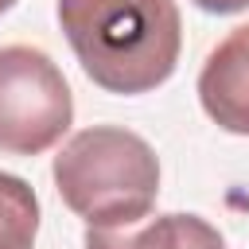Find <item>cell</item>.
I'll return each instance as SVG.
<instances>
[{
    "instance_id": "ba28073f",
    "label": "cell",
    "mask_w": 249,
    "mask_h": 249,
    "mask_svg": "<svg viewBox=\"0 0 249 249\" xmlns=\"http://www.w3.org/2000/svg\"><path fill=\"white\" fill-rule=\"evenodd\" d=\"M12 4H16V0H0V16H4V12L12 8Z\"/></svg>"
},
{
    "instance_id": "7a4b0ae2",
    "label": "cell",
    "mask_w": 249,
    "mask_h": 249,
    "mask_svg": "<svg viewBox=\"0 0 249 249\" xmlns=\"http://www.w3.org/2000/svg\"><path fill=\"white\" fill-rule=\"evenodd\" d=\"M54 187L86 226H132L156 206L160 160L144 136L93 124L54 156Z\"/></svg>"
},
{
    "instance_id": "52a82bcc",
    "label": "cell",
    "mask_w": 249,
    "mask_h": 249,
    "mask_svg": "<svg viewBox=\"0 0 249 249\" xmlns=\"http://www.w3.org/2000/svg\"><path fill=\"white\" fill-rule=\"evenodd\" d=\"M202 12H214V16H233V12H245L249 0H195Z\"/></svg>"
},
{
    "instance_id": "277c9868",
    "label": "cell",
    "mask_w": 249,
    "mask_h": 249,
    "mask_svg": "<svg viewBox=\"0 0 249 249\" xmlns=\"http://www.w3.org/2000/svg\"><path fill=\"white\" fill-rule=\"evenodd\" d=\"M198 101L218 128L249 136V23L233 27L206 54L198 74Z\"/></svg>"
},
{
    "instance_id": "3957f363",
    "label": "cell",
    "mask_w": 249,
    "mask_h": 249,
    "mask_svg": "<svg viewBox=\"0 0 249 249\" xmlns=\"http://www.w3.org/2000/svg\"><path fill=\"white\" fill-rule=\"evenodd\" d=\"M74 97L51 54L12 43L0 47V152L39 156L62 140Z\"/></svg>"
},
{
    "instance_id": "8992f818",
    "label": "cell",
    "mask_w": 249,
    "mask_h": 249,
    "mask_svg": "<svg viewBox=\"0 0 249 249\" xmlns=\"http://www.w3.org/2000/svg\"><path fill=\"white\" fill-rule=\"evenodd\" d=\"M39 198L19 179L0 171V249H35Z\"/></svg>"
},
{
    "instance_id": "6da1fadb",
    "label": "cell",
    "mask_w": 249,
    "mask_h": 249,
    "mask_svg": "<svg viewBox=\"0 0 249 249\" xmlns=\"http://www.w3.org/2000/svg\"><path fill=\"white\" fill-rule=\"evenodd\" d=\"M58 23L86 78L121 97L163 86L183 51L175 0H58Z\"/></svg>"
},
{
    "instance_id": "5b68a950",
    "label": "cell",
    "mask_w": 249,
    "mask_h": 249,
    "mask_svg": "<svg viewBox=\"0 0 249 249\" xmlns=\"http://www.w3.org/2000/svg\"><path fill=\"white\" fill-rule=\"evenodd\" d=\"M86 249H226V237L206 218L175 210L132 226H86Z\"/></svg>"
}]
</instances>
